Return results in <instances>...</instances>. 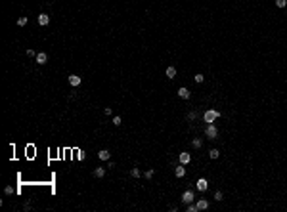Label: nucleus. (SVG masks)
<instances>
[{
	"label": "nucleus",
	"mask_w": 287,
	"mask_h": 212,
	"mask_svg": "<svg viewBox=\"0 0 287 212\" xmlns=\"http://www.w3.org/2000/svg\"><path fill=\"white\" fill-rule=\"evenodd\" d=\"M218 117H220V113H218V111H212V109H209V111H205L203 119H205V122H209V124H210V122H214V121H216Z\"/></svg>",
	"instance_id": "nucleus-1"
},
{
	"label": "nucleus",
	"mask_w": 287,
	"mask_h": 212,
	"mask_svg": "<svg viewBox=\"0 0 287 212\" xmlns=\"http://www.w3.org/2000/svg\"><path fill=\"white\" fill-rule=\"evenodd\" d=\"M193 201H195V193L190 191V189L184 191V195H182V203H184V205H190V203H193Z\"/></svg>",
	"instance_id": "nucleus-2"
},
{
	"label": "nucleus",
	"mask_w": 287,
	"mask_h": 212,
	"mask_svg": "<svg viewBox=\"0 0 287 212\" xmlns=\"http://www.w3.org/2000/svg\"><path fill=\"white\" fill-rule=\"evenodd\" d=\"M205 134H207V138H210V140H214V138L218 136V130H216V126H214V124L210 122L209 126H207V130H205Z\"/></svg>",
	"instance_id": "nucleus-3"
},
{
	"label": "nucleus",
	"mask_w": 287,
	"mask_h": 212,
	"mask_svg": "<svg viewBox=\"0 0 287 212\" xmlns=\"http://www.w3.org/2000/svg\"><path fill=\"white\" fill-rule=\"evenodd\" d=\"M37 21H38V25L46 27L48 23H50V17H48V13H40V15L37 17Z\"/></svg>",
	"instance_id": "nucleus-4"
},
{
	"label": "nucleus",
	"mask_w": 287,
	"mask_h": 212,
	"mask_svg": "<svg viewBox=\"0 0 287 212\" xmlns=\"http://www.w3.org/2000/svg\"><path fill=\"white\" fill-rule=\"evenodd\" d=\"M197 189L199 191H207V189H209V182L205 180V178H199L197 180Z\"/></svg>",
	"instance_id": "nucleus-5"
},
{
	"label": "nucleus",
	"mask_w": 287,
	"mask_h": 212,
	"mask_svg": "<svg viewBox=\"0 0 287 212\" xmlns=\"http://www.w3.org/2000/svg\"><path fill=\"white\" fill-rule=\"evenodd\" d=\"M67 80H69V84H71V86H79V84L83 82V78H81V77H77V75H69V78H67Z\"/></svg>",
	"instance_id": "nucleus-6"
},
{
	"label": "nucleus",
	"mask_w": 287,
	"mask_h": 212,
	"mask_svg": "<svg viewBox=\"0 0 287 212\" xmlns=\"http://www.w3.org/2000/svg\"><path fill=\"white\" fill-rule=\"evenodd\" d=\"M35 59H37L38 65H44L46 61H48V56H46L44 52H40V54H37V58H35Z\"/></svg>",
	"instance_id": "nucleus-7"
},
{
	"label": "nucleus",
	"mask_w": 287,
	"mask_h": 212,
	"mask_svg": "<svg viewBox=\"0 0 287 212\" xmlns=\"http://www.w3.org/2000/svg\"><path fill=\"white\" fill-rule=\"evenodd\" d=\"M195 205H197V210H207V208H209V201L207 199H199Z\"/></svg>",
	"instance_id": "nucleus-8"
},
{
	"label": "nucleus",
	"mask_w": 287,
	"mask_h": 212,
	"mask_svg": "<svg viewBox=\"0 0 287 212\" xmlns=\"http://www.w3.org/2000/svg\"><path fill=\"white\" fill-rule=\"evenodd\" d=\"M98 159H102V161H109V159H111V153H109L107 149H102V151L98 153Z\"/></svg>",
	"instance_id": "nucleus-9"
},
{
	"label": "nucleus",
	"mask_w": 287,
	"mask_h": 212,
	"mask_svg": "<svg viewBox=\"0 0 287 212\" xmlns=\"http://www.w3.org/2000/svg\"><path fill=\"white\" fill-rule=\"evenodd\" d=\"M190 161H191L190 153H180V162H182V164H188Z\"/></svg>",
	"instance_id": "nucleus-10"
},
{
	"label": "nucleus",
	"mask_w": 287,
	"mask_h": 212,
	"mask_svg": "<svg viewBox=\"0 0 287 212\" xmlns=\"http://www.w3.org/2000/svg\"><path fill=\"white\" fill-rule=\"evenodd\" d=\"M178 96L182 97V99H188V97H190V90H188V88H180V90H178Z\"/></svg>",
	"instance_id": "nucleus-11"
},
{
	"label": "nucleus",
	"mask_w": 287,
	"mask_h": 212,
	"mask_svg": "<svg viewBox=\"0 0 287 212\" xmlns=\"http://www.w3.org/2000/svg\"><path fill=\"white\" fill-rule=\"evenodd\" d=\"M94 176H96V178H103V176H105V168H103V166L96 168V170H94Z\"/></svg>",
	"instance_id": "nucleus-12"
},
{
	"label": "nucleus",
	"mask_w": 287,
	"mask_h": 212,
	"mask_svg": "<svg viewBox=\"0 0 287 212\" xmlns=\"http://www.w3.org/2000/svg\"><path fill=\"white\" fill-rule=\"evenodd\" d=\"M174 174H176V178H182V176H186V168L184 166H176Z\"/></svg>",
	"instance_id": "nucleus-13"
},
{
	"label": "nucleus",
	"mask_w": 287,
	"mask_h": 212,
	"mask_svg": "<svg viewBox=\"0 0 287 212\" xmlns=\"http://www.w3.org/2000/svg\"><path fill=\"white\" fill-rule=\"evenodd\" d=\"M174 77H176V69H174V67H168V69H166V78H174Z\"/></svg>",
	"instance_id": "nucleus-14"
},
{
	"label": "nucleus",
	"mask_w": 287,
	"mask_h": 212,
	"mask_svg": "<svg viewBox=\"0 0 287 212\" xmlns=\"http://www.w3.org/2000/svg\"><path fill=\"white\" fill-rule=\"evenodd\" d=\"M209 157H210V159H218V157H220V151H218V149H210Z\"/></svg>",
	"instance_id": "nucleus-15"
},
{
	"label": "nucleus",
	"mask_w": 287,
	"mask_h": 212,
	"mask_svg": "<svg viewBox=\"0 0 287 212\" xmlns=\"http://www.w3.org/2000/svg\"><path fill=\"white\" fill-rule=\"evenodd\" d=\"M27 21H29V19H27V15H21V17L17 19V25H19V27H25Z\"/></svg>",
	"instance_id": "nucleus-16"
},
{
	"label": "nucleus",
	"mask_w": 287,
	"mask_h": 212,
	"mask_svg": "<svg viewBox=\"0 0 287 212\" xmlns=\"http://www.w3.org/2000/svg\"><path fill=\"white\" fill-rule=\"evenodd\" d=\"M130 176H132V178H140L142 172L138 170V168H132V170H130Z\"/></svg>",
	"instance_id": "nucleus-17"
},
{
	"label": "nucleus",
	"mask_w": 287,
	"mask_h": 212,
	"mask_svg": "<svg viewBox=\"0 0 287 212\" xmlns=\"http://www.w3.org/2000/svg\"><path fill=\"white\" fill-rule=\"evenodd\" d=\"M186 210H188V212H197V205H193V203H190Z\"/></svg>",
	"instance_id": "nucleus-18"
},
{
	"label": "nucleus",
	"mask_w": 287,
	"mask_h": 212,
	"mask_svg": "<svg viewBox=\"0 0 287 212\" xmlns=\"http://www.w3.org/2000/svg\"><path fill=\"white\" fill-rule=\"evenodd\" d=\"M276 6H278V8H285L287 6V0H276Z\"/></svg>",
	"instance_id": "nucleus-19"
},
{
	"label": "nucleus",
	"mask_w": 287,
	"mask_h": 212,
	"mask_svg": "<svg viewBox=\"0 0 287 212\" xmlns=\"http://www.w3.org/2000/svg\"><path fill=\"white\" fill-rule=\"evenodd\" d=\"M191 143H193V147H195V149H199L201 145H203V143H201V140H197V138H195V140L191 141Z\"/></svg>",
	"instance_id": "nucleus-20"
},
{
	"label": "nucleus",
	"mask_w": 287,
	"mask_h": 212,
	"mask_svg": "<svg viewBox=\"0 0 287 212\" xmlns=\"http://www.w3.org/2000/svg\"><path fill=\"white\" fill-rule=\"evenodd\" d=\"M111 122H113L115 126H119V124H121V117H113V121H111Z\"/></svg>",
	"instance_id": "nucleus-21"
},
{
	"label": "nucleus",
	"mask_w": 287,
	"mask_h": 212,
	"mask_svg": "<svg viewBox=\"0 0 287 212\" xmlns=\"http://www.w3.org/2000/svg\"><path fill=\"white\" fill-rule=\"evenodd\" d=\"M214 201H222V191H216V193H214Z\"/></svg>",
	"instance_id": "nucleus-22"
},
{
	"label": "nucleus",
	"mask_w": 287,
	"mask_h": 212,
	"mask_svg": "<svg viewBox=\"0 0 287 212\" xmlns=\"http://www.w3.org/2000/svg\"><path fill=\"white\" fill-rule=\"evenodd\" d=\"M203 80H205L203 75H195V82H203Z\"/></svg>",
	"instance_id": "nucleus-23"
},
{
	"label": "nucleus",
	"mask_w": 287,
	"mask_h": 212,
	"mask_svg": "<svg viewBox=\"0 0 287 212\" xmlns=\"http://www.w3.org/2000/svg\"><path fill=\"white\" fill-rule=\"evenodd\" d=\"M4 193H6V195H12V193H13V189H12V186H8V187H6V189H4Z\"/></svg>",
	"instance_id": "nucleus-24"
},
{
	"label": "nucleus",
	"mask_w": 287,
	"mask_h": 212,
	"mask_svg": "<svg viewBox=\"0 0 287 212\" xmlns=\"http://www.w3.org/2000/svg\"><path fill=\"white\" fill-rule=\"evenodd\" d=\"M27 56H29V58H37V54H35V50H27Z\"/></svg>",
	"instance_id": "nucleus-25"
},
{
	"label": "nucleus",
	"mask_w": 287,
	"mask_h": 212,
	"mask_svg": "<svg viewBox=\"0 0 287 212\" xmlns=\"http://www.w3.org/2000/svg\"><path fill=\"white\" fill-rule=\"evenodd\" d=\"M144 176H146V178H147V180H149V178H153V170H147V172H146V174H144Z\"/></svg>",
	"instance_id": "nucleus-26"
},
{
	"label": "nucleus",
	"mask_w": 287,
	"mask_h": 212,
	"mask_svg": "<svg viewBox=\"0 0 287 212\" xmlns=\"http://www.w3.org/2000/svg\"><path fill=\"white\" fill-rule=\"evenodd\" d=\"M188 119H190V121H193V119H195V113H193V111H190V113H188Z\"/></svg>",
	"instance_id": "nucleus-27"
}]
</instances>
